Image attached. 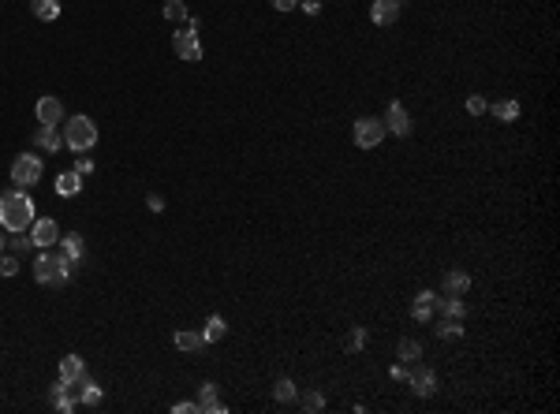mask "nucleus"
Here are the masks:
<instances>
[{
    "label": "nucleus",
    "mask_w": 560,
    "mask_h": 414,
    "mask_svg": "<svg viewBox=\"0 0 560 414\" xmlns=\"http://www.w3.org/2000/svg\"><path fill=\"white\" fill-rule=\"evenodd\" d=\"M273 395H276V403H295V400H299V388H295L291 377H280L273 385Z\"/></svg>",
    "instance_id": "nucleus-24"
},
{
    "label": "nucleus",
    "mask_w": 560,
    "mask_h": 414,
    "mask_svg": "<svg viewBox=\"0 0 560 414\" xmlns=\"http://www.w3.org/2000/svg\"><path fill=\"white\" fill-rule=\"evenodd\" d=\"M303 407H306V410H321V407H325V400H321V392H314V388H310V392L303 395Z\"/></svg>",
    "instance_id": "nucleus-34"
},
{
    "label": "nucleus",
    "mask_w": 560,
    "mask_h": 414,
    "mask_svg": "<svg viewBox=\"0 0 560 414\" xmlns=\"http://www.w3.org/2000/svg\"><path fill=\"white\" fill-rule=\"evenodd\" d=\"M407 385H411V392H415L419 400H430V395L437 392V373L426 366V362H411V366H407Z\"/></svg>",
    "instance_id": "nucleus-7"
},
{
    "label": "nucleus",
    "mask_w": 560,
    "mask_h": 414,
    "mask_svg": "<svg viewBox=\"0 0 560 414\" xmlns=\"http://www.w3.org/2000/svg\"><path fill=\"white\" fill-rule=\"evenodd\" d=\"M71 388H79V403L82 407H101V388L94 385L90 377H82V380H75Z\"/></svg>",
    "instance_id": "nucleus-18"
},
{
    "label": "nucleus",
    "mask_w": 560,
    "mask_h": 414,
    "mask_svg": "<svg viewBox=\"0 0 560 414\" xmlns=\"http://www.w3.org/2000/svg\"><path fill=\"white\" fill-rule=\"evenodd\" d=\"M49 400H53V407H56L60 414H71V410L79 407V395H71V385H64V380H56V385H53Z\"/></svg>",
    "instance_id": "nucleus-13"
},
{
    "label": "nucleus",
    "mask_w": 560,
    "mask_h": 414,
    "mask_svg": "<svg viewBox=\"0 0 560 414\" xmlns=\"http://www.w3.org/2000/svg\"><path fill=\"white\" fill-rule=\"evenodd\" d=\"M381 123H385V135H400V138L411 135V116H407V108H404L400 101L389 105V112H385Z\"/></svg>",
    "instance_id": "nucleus-9"
},
{
    "label": "nucleus",
    "mask_w": 560,
    "mask_h": 414,
    "mask_svg": "<svg viewBox=\"0 0 560 414\" xmlns=\"http://www.w3.org/2000/svg\"><path fill=\"white\" fill-rule=\"evenodd\" d=\"M187 15L191 11H187L184 0H164V19L169 23H187Z\"/></svg>",
    "instance_id": "nucleus-28"
},
{
    "label": "nucleus",
    "mask_w": 560,
    "mask_h": 414,
    "mask_svg": "<svg viewBox=\"0 0 560 414\" xmlns=\"http://www.w3.org/2000/svg\"><path fill=\"white\" fill-rule=\"evenodd\" d=\"M486 108H489V105L482 101V97H479V94H471V97H467V112H471V116H482Z\"/></svg>",
    "instance_id": "nucleus-35"
},
{
    "label": "nucleus",
    "mask_w": 560,
    "mask_h": 414,
    "mask_svg": "<svg viewBox=\"0 0 560 414\" xmlns=\"http://www.w3.org/2000/svg\"><path fill=\"white\" fill-rule=\"evenodd\" d=\"M34 116H38V123H45V127H60V120H64V105H60V97H38Z\"/></svg>",
    "instance_id": "nucleus-10"
},
{
    "label": "nucleus",
    "mask_w": 560,
    "mask_h": 414,
    "mask_svg": "<svg viewBox=\"0 0 560 414\" xmlns=\"http://www.w3.org/2000/svg\"><path fill=\"white\" fill-rule=\"evenodd\" d=\"M75 172H79V176H94V157H90V153H79Z\"/></svg>",
    "instance_id": "nucleus-33"
},
{
    "label": "nucleus",
    "mask_w": 560,
    "mask_h": 414,
    "mask_svg": "<svg viewBox=\"0 0 560 414\" xmlns=\"http://www.w3.org/2000/svg\"><path fill=\"white\" fill-rule=\"evenodd\" d=\"M224 336H228V321L213 313V318L206 321V328H202V340H206V343H217V340H224Z\"/></svg>",
    "instance_id": "nucleus-25"
},
{
    "label": "nucleus",
    "mask_w": 560,
    "mask_h": 414,
    "mask_svg": "<svg viewBox=\"0 0 560 414\" xmlns=\"http://www.w3.org/2000/svg\"><path fill=\"white\" fill-rule=\"evenodd\" d=\"M19 273V258L15 254H0V276H15Z\"/></svg>",
    "instance_id": "nucleus-32"
},
{
    "label": "nucleus",
    "mask_w": 560,
    "mask_h": 414,
    "mask_svg": "<svg viewBox=\"0 0 560 414\" xmlns=\"http://www.w3.org/2000/svg\"><path fill=\"white\" fill-rule=\"evenodd\" d=\"M172 343L179 347V351H202V347H206L202 333H187V328H179V333L172 336Z\"/></svg>",
    "instance_id": "nucleus-23"
},
{
    "label": "nucleus",
    "mask_w": 560,
    "mask_h": 414,
    "mask_svg": "<svg viewBox=\"0 0 560 414\" xmlns=\"http://www.w3.org/2000/svg\"><path fill=\"white\" fill-rule=\"evenodd\" d=\"M41 172H45V164H41L38 153H19V157L11 161V183L19 187V191L34 187L38 179H41Z\"/></svg>",
    "instance_id": "nucleus-5"
},
{
    "label": "nucleus",
    "mask_w": 560,
    "mask_h": 414,
    "mask_svg": "<svg viewBox=\"0 0 560 414\" xmlns=\"http://www.w3.org/2000/svg\"><path fill=\"white\" fill-rule=\"evenodd\" d=\"M396 358H400V362H407V366H411V362H419V358H422V343H419V340H411V336H407V340H400Z\"/></svg>",
    "instance_id": "nucleus-26"
},
{
    "label": "nucleus",
    "mask_w": 560,
    "mask_h": 414,
    "mask_svg": "<svg viewBox=\"0 0 560 414\" xmlns=\"http://www.w3.org/2000/svg\"><path fill=\"white\" fill-rule=\"evenodd\" d=\"M370 19L377 26H392L400 19V0H374L370 4Z\"/></svg>",
    "instance_id": "nucleus-11"
},
{
    "label": "nucleus",
    "mask_w": 560,
    "mask_h": 414,
    "mask_svg": "<svg viewBox=\"0 0 560 414\" xmlns=\"http://www.w3.org/2000/svg\"><path fill=\"white\" fill-rule=\"evenodd\" d=\"M8 243H11V251H15V254H26L30 246H34V243H30V236H26V231H11V239H8Z\"/></svg>",
    "instance_id": "nucleus-31"
},
{
    "label": "nucleus",
    "mask_w": 560,
    "mask_h": 414,
    "mask_svg": "<svg viewBox=\"0 0 560 414\" xmlns=\"http://www.w3.org/2000/svg\"><path fill=\"white\" fill-rule=\"evenodd\" d=\"M60 251L68 254V261H71V265H79V261H82V254H86V246H82V236H79V231H68V236L60 239Z\"/></svg>",
    "instance_id": "nucleus-21"
},
{
    "label": "nucleus",
    "mask_w": 560,
    "mask_h": 414,
    "mask_svg": "<svg viewBox=\"0 0 560 414\" xmlns=\"http://www.w3.org/2000/svg\"><path fill=\"white\" fill-rule=\"evenodd\" d=\"M303 11L306 15H318L321 11V0H303Z\"/></svg>",
    "instance_id": "nucleus-40"
},
{
    "label": "nucleus",
    "mask_w": 560,
    "mask_h": 414,
    "mask_svg": "<svg viewBox=\"0 0 560 414\" xmlns=\"http://www.w3.org/2000/svg\"><path fill=\"white\" fill-rule=\"evenodd\" d=\"M437 299H441L437 291H419V295H415V303H411V318H415L419 325H422V321H430V318H434V310H437Z\"/></svg>",
    "instance_id": "nucleus-12"
},
{
    "label": "nucleus",
    "mask_w": 560,
    "mask_h": 414,
    "mask_svg": "<svg viewBox=\"0 0 560 414\" xmlns=\"http://www.w3.org/2000/svg\"><path fill=\"white\" fill-rule=\"evenodd\" d=\"M389 377L392 380H407V362H396V366L389 370Z\"/></svg>",
    "instance_id": "nucleus-38"
},
{
    "label": "nucleus",
    "mask_w": 560,
    "mask_h": 414,
    "mask_svg": "<svg viewBox=\"0 0 560 414\" xmlns=\"http://www.w3.org/2000/svg\"><path fill=\"white\" fill-rule=\"evenodd\" d=\"M34 146H41V150H49V153H60L64 135H60L56 127H45V123H38V131H34Z\"/></svg>",
    "instance_id": "nucleus-15"
},
{
    "label": "nucleus",
    "mask_w": 560,
    "mask_h": 414,
    "mask_svg": "<svg viewBox=\"0 0 560 414\" xmlns=\"http://www.w3.org/2000/svg\"><path fill=\"white\" fill-rule=\"evenodd\" d=\"M34 198H30L26 191H8V194H0V228L4 231H26L30 224L38 221V213H34Z\"/></svg>",
    "instance_id": "nucleus-1"
},
{
    "label": "nucleus",
    "mask_w": 560,
    "mask_h": 414,
    "mask_svg": "<svg viewBox=\"0 0 560 414\" xmlns=\"http://www.w3.org/2000/svg\"><path fill=\"white\" fill-rule=\"evenodd\" d=\"M146 206H150V213H164V198L161 194H146Z\"/></svg>",
    "instance_id": "nucleus-37"
},
{
    "label": "nucleus",
    "mask_w": 560,
    "mask_h": 414,
    "mask_svg": "<svg viewBox=\"0 0 560 414\" xmlns=\"http://www.w3.org/2000/svg\"><path fill=\"white\" fill-rule=\"evenodd\" d=\"M30 243L38 246V251H45V246H56L60 243V224L53 217H38L34 224H30Z\"/></svg>",
    "instance_id": "nucleus-8"
},
{
    "label": "nucleus",
    "mask_w": 560,
    "mask_h": 414,
    "mask_svg": "<svg viewBox=\"0 0 560 414\" xmlns=\"http://www.w3.org/2000/svg\"><path fill=\"white\" fill-rule=\"evenodd\" d=\"M172 49H176V56L179 60H202V41H199V19L194 15H187V30H176L172 34Z\"/></svg>",
    "instance_id": "nucleus-4"
},
{
    "label": "nucleus",
    "mask_w": 560,
    "mask_h": 414,
    "mask_svg": "<svg viewBox=\"0 0 560 414\" xmlns=\"http://www.w3.org/2000/svg\"><path fill=\"white\" fill-rule=\"evenodd\" d=\"M489 112L497 116V120H504V123H512V120H519V101H497V105H489Z\"/></svg>",
    "instance_id": "nucleus-27"
},
{
    "label": "nucleus",
    "mask_w": 560,
    "mask_h": 414,
    "mask_svg": "<svg viewBox=\"0 0 560 414\" xmlns=\"http://www.w3.org/2000/svg\"><path fill=\"white\" fill-rule=\"evenodd\" d=\"M86 377V366H82V358L79 355H64L60 358V380L64 385H75V380Z\"/></svg>",
    "instance_id": "nucleus-14"
},
{
    "label": "nucleus",
    "mask_w": 560,
    "mask_h": 414,
    "mask_svg": "<svg viewBox=\"0 0 560 414\" xmlns=\"http://www.w3.org/2000/svg\"><path fill=\"white\" fill-rule=\"evenodd\" d=\"M79 191H82V176H79L75 168L56 176V194H60V198H75Z\"/></svg>",
    "instance_id": "nucleus-19"
},
{
    "label": "nucleus",
    "mask_w": 560,
    "mask_h": 414,
    "mask_svg": "<svg viewBox=\"0 0 560 414\" xmlns=\"http://www.w3.org/2000/svg\"><path fill=\"white\" fill-rule=\"evenodd\" d=\"M194 403H199V414H209V410H213V414H224V410H228V407L217 400V385H202V388H199V400H194Z\"/></svg>",
    "instance_id": "nucleus-16"
},
{
    "label": "nucleus",
    "mask_w": 560,
    "mask_h": 414,
    "mask_svg": "<svg viewBox=\"0 0 560 414\" xmlns=\"http://www.w3.org/2000/svg\"><path fill=\"white\" fill-rule=\"evenodd\" d=\"M30 11L41 23H53V19H60V0H30Z\"/></svg>",
    "instance_id": "nucleus-22"
},
{
    "label": "nucleus",
    "mask_w": 560,
    "mask_h": 414,
    "mask_svg": "<svg viewBox=\"0 0 560 414\" xmlns=\"http://www.w3.org/2000/svg\"><path fill=\"white\" fill-rule=\"evenodd\" d=\"M71 273H75V265L68 261L64 251H49V246H45V251L38 254V261H34V280H38V284H68Z\"/></svg>",
    "instance_id": "nucleus-2"
},
{
    "label": "nucleus",
    "mask_w": 560,
    "mask_h": 414,
    "mask_svg": "<svg viewBox=\"0 0 560 414\" xmlns=\"http://www.w3.org/2000/svg\"><path fill=\"white\" fill-rule=\"evenodd\" d=\"M60 135H64V150H71L79 157V153H90L97 146V123L90 120V116H71Z\"/></svg>",
    "instance_id": "nucleus-3"
},
{
    "label": "nucleus",
    "mask_w": 560,
    "mask_h": 414,
    "mask_svg": "<svg viewBox=\"0 0 560 414\" xmlns=\"http://www.w3.org/2000/svg\"><path fill=\"white\" fill-rule=\"evenodd\" d=\"M4 246H8V239H4V236H0V254H4Z\"/></svg>",
    "instance_id": "nucleus-41"
},
{
    "label": "nucleus",
    "mask_w": 560,
    "mask_h": 414,
    "mask_svg": "<svg viewBox=\"0 0 560 414\" xmlns=\"http://www.w3.org/2000/svg\"><path fill=\"white\" fill-rule=\"evenodd\" d=\"M351 138L359 150H377V146L385 142V123L374 120V116H359L355 127H351Z\"/></svg>",
    "instance_id": "nucleus-6"
},
{
    "label": "nucleus",
    "mask_w": 560,
    "mask_h": 414,
    "mask_svg": "<svg viewBox=\"0 0 560 414\" xmlns=\"http://www.w3.org/2000/svg\"><path fill=\"white\" fill-rule=\"evenodd\" d=\"M172 414H199V403H191V400H179V403H172Z\"/></svg>",
    "instance_id": "nucleus-36"
},
{
    "label": "nucleus",
    "mask_w": 560,
    "mask_h": 414,
    "mask_svg": "<svg viewBox=\"0 0 560 414\" xmlns=\"http://www.w3.org/2000/svg\"><path fill=\"white\" fill-rule=\"evenodd\" d=\"M273 8L276 11H291V8H299V0H273Z\"/></svg>",
    "instance_id": "nucleus-39"
},
{
    "label": "nucleus",
    "mask_w": 560,
    "mask_h": 414,
    "mask_svg": "<svg viewBox=\"0 0 560 414\" xmlns=\"http://www.w3.org/2000/svg\"><path fill=\"white\" fill-rule=\"evenodd\" d=\"M437 336H441V340H459V336H464V321L444 318V321H441V328H437Z\"/></svg>",
    "instance_id": "nucleus-29"
},
{
    "label": "nucleus",
    "mask_w": 560,
    "mask_h": 414,
    "mask_svg": "<svg viewBox=\"0 0 560 414\" xmlns=\"http://www.w3.org/2000/svg\"><path fill=\"white\" fill-rule=\"evenodd\" d=\"M344 347H348V351H362V347H366V328H351Z\"/></svg>",
    "instance_id": "nucleus-30"
},
{
    "label": "nucleus",
    "mask_w": 560,
    "mask_h": 414,
    "mask_svg": "<svg viewBox=\"0 0 560 414\" xmlns=\"http://www.w3.org/2000/svg\"><path fill=\"white\" fill-rule=\"evenodd\" d=\"M467 291H471V273H464V269L444 273V295H467Z\"/></svg>",
    "instance_id": "nucleus-17"
},
{
    "label": "nucleus",
    "mask_w": 560,
    "mask_h": 414,
    "mask_svg": "<svg viewBox=\"0 0 560 414\" xmlns=\"http://www.w3.org/2000/svg\"><path fill=\"white\" fill-rule=\"evenodd\" d=\"M437 310L444 313V318H456V321H464L467 303H464V295H444V299H437Z\"/></svg>",
    "instance_id": "nucleus-20"
}]
</instances>
